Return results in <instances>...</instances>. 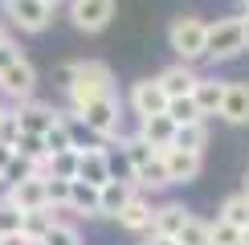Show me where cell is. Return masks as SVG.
<instances>
[{"mask_svg": "<svg viewBox=\"0 0 249 245\" xmlns=\"http://www.w3.org/2000/svg\"><path fill=\"white\" fill-rule=\"evenodd\" d=\"M57 86L66 90L70 106H74V110H82L86 102L115 94V70H110L107 61H98V57H86V61H66V66H57Z\"/></svg>", "mask_w": 249, "mask_h": 245, "instance_id": "6da1fadb", "label": "cell"}, {"mask_svg": "<svg viewBox=\"0 0 249 245\" xmlns=\"http://www.w3.org/2000/svg\"><path fill=\"white\" fill-rule=\"evenodd\" d=\"M204 37H209V20L196 13H184L168 25V49L180 61H188V66L204 57Z\"/></svg>", "mask_w": 249, "mask_h": 245, "instance_id": "7a4b0ae2", "label": "cell"}, {"mask_svg": "<svg viewBox=\"0 0 249 245\" xmlns=\"http://www.w3.org/2000/svg\"><path fill=\"white\" fill-rule=\"evenodd\" d=\"M74 115L86 122V131L94 139H123V102H119V94L94 98L82 110H74Z\"/></svg>", "mask_w": 249, "mask_h": 245, "instance_id": "3957f363", "label": "cell"}, {"mask_svg": "<svg viewBox=\"0 0 249 245\" xmlns=\"http://www.w3.org/2000/svg\"><path fill=\"white\" fill-rule=\"evenodd\" d=\"M237 53H245L241 17H216V20H209V37H204V57H209V61H233Z\"/></svg>", "mask_w": 249, "mask_h": 245, "instance_id": "277c9868", "label": "cell"}, {"mask_svg": "<svg viewBox=\"0 0 249 245\" xmlns=\"http://www.w3.org/2000/svg\"><path fill=\"white\" fill-rule=\"evenodd\" d=\"M0 94L13 98V102H25V98L37 94V70H33V61H29L25 53H20L13 66L0 70Z\"/></svg>", "mask_w": 249, "mask_h": 245, "instance_id": "5b68a950", "label": "cell"}, {"mask_svg": "<svg viewBox=\"0 0 249 245\" xmlns=\"http://www.w3.org/2000/svg\"><path fill=\"white\" fill-rule=\"evenodd\" d=\"M70 20L78 33H102L115 20V0H70Z\"/></svg>", "mask_w": 249, "mask_h": 245, "instance_id": "8992f818", "label": "cell"}, {"mask_svg": "<svg viewBox=\"0 0 249 245\" xmlns=\"http://www.w3.org/2000/svg\"><path fill=\"white\" fill-rule=\"evenodd\" d=\"M4 13H8V25L20 29V33H29V37L45 33V29L53 25V8L41 4V0H17V4L4 8Z\"/></svg>", "mask_w": 249, "mask_h": 245, "instance_id": "52a82bcc", "label": "cell"}, {"mask_svg": "<svg viewBox=\"0 0 249 245\" xmlns=\"http://www.w3.org/2000/svg\"><path fill=\"white\" fill-rule=\"evenodd\" d=\"M163 106H168V94H163V86L155 78H139L131 82L127 90V110L135 119H147V115H163Z\"/></svg>", "mask_w": 249, "mask_h": 245, "instance_id": "ba28073f", "label": "cell"}, {"mask_svg": "<svg viewBox=\"0 0 249 245\" xmlns=\"http://www.w3.org/2000/svg\"><path fill=\"white\" fill-rule=\"evenodd\" d=\"M4 200L13 204L17 212L49 209V200H45V176H33V172H25V176H20V180H13V184H8Z\"/></svg>", "mask_w": 249, "mask_h": 245, "instance_id": "9c48e42d", "label": "cell"}, {"mask_svg": "<svg viewBox=\"0 0 249 245\" xmlns=\"http://www.w3.org/2000/svg\"><path fill=\"white\" fill-rule=\"evenodd\" d=\"M13 115H17V127L25 131V135H45V131L61 119V110H53L49 102L25 98V102H17V106H13Z\"/></svg>", "mask_w": 249, "mask_h": 245, "instance_id": "30bf717a", "label": "cell"}, {"mask_svg": "<svg viewBox=\"0 0 249 245\" xmlns=\"http://www.w3.org/2000/svg\"><path fill=\"white\" fill-rule=\"evenodd\" d=\"M163 168H168V180L172 184H192L204 168V156L200 151H184V147H163Z\"/></svg>", "mask_w": 249, "mask_h": 245, "instance_id": "8fae6325", "label": "cell"}, {"mask_svg": "<svg viewBox=\"0 0 249 245\" xmlns=\"http://www.w3.org/2000/svg\"><path fill=\"white\" fill-rule=\"evenodd\" d=\"M216 119H225L229 127H249V82H225Z\"/></svg>", "mask_w": 249, "mask_h": 245, "instance_id": "7c38bea8", "label": "cell"}, {"mask_svg": "<svg viewBox=\"0 0 249 245\" xmlns=\"http://www.w3.org/2000/svg\"><path fill=\"white\" fill-rule=\"evenodd\" d=\"M110 176H115V168H110L107 147H82L78 151V176L74 180H86V184H94V188H102Z\"/></svg>", "mask_w": 249, "mask_h": 245, "instance_id": "4fadbf2b", "label": "cell"}, {"mask_svg": "<svg viewBox=\"0 0 249 245\" xmlns=\"http://www.w3.org/2000/svg\"><path fill=\"white\" fill-rule=\"evenodd\" d=\"M188 217H192V212L184 209L180 200H163V204H155V209H151V229H147V233L176 241V233L184 229V221H188Z\"/></svg>", "mask_w": 249, "mask_h": 245, "instance_id": "5bb4252c", "label": "cell"}, {"mask_svg": "<svg viewBox=\"0 0 249 245\" xmlns=\"http://www.w3.org/2000/svg\"><path fill=\"white\" fill-rule=\"evenodd\" d=\"M151 209H155L151 196L135 188V192H131V200L119 209V217H115V221H119L127 233H147V229H151Z\"/></svg>", "mask_w": 249, "mask_h": 245, "instance_id": "9a60e30c", "label": "cell"}, {"mask_svg": "<svg viewBox=\"0 0 249 245\" xmlns=\"http://www.w3.org/2000/svg\"><path fill=\"white\" fill-rule=\"evenodd\" d=\"M196 78H200V74H196L188 61H172L168 70H160V74H155V82L163 86V94H168V98H184V94H192Z\"/></svg>", "mask_w": 249, "mask_h": 245, "instance_id": "2e32d148", "label": "cell"}, {"mask_svg": "<svg viewBox=\"0 0 249 245\" xmlns=\"http://www.w3.org/2000/svg\"><path fill=\"white\" fill-rule=\"evenodd\" d=\"M221 98H225V78H213V74H200L192 86V102L204 119H213L221 110Z\"/></svg>", "mask_w": 249, "mask_h": 245, "instance_id": "e0dca14e", "label": "cell"}, {"mask_svg": "<svg viewBox=\"0 0 249 245\" xmlns=\"http://www.w3.org/2000/svg\"><path fill=\"white\" fill-rule=\"evenodd\" d=\"M131 192H135V184H131V180L110 176V180L98 188V217H110V221H115V217H119V209L131 200Z\"/></svg>", "mask_w": 249, "mask_h": 245, "instance_id": "ac0fdd59", "label": "cell"}, {"mask_svg": "<svg viewBox=\"0 0 249 245\" xmlns=\"http://www.w3.org/2000/svg\"><path fill=\"white\" fill-rule=\"evenodd\" d=\"M143 143H151L155 151H163V147H172V139H176V122L168 115H147V119H139V131H135Z\"/></svg>", "mask_w": 249, "mask_h": 245, "instance_id": "d6986e66", "label": "cell"}, {"mask_svg": "<svg viewBox=\"0 0 249 245\" xmlns=\"http://www.w3.org/2000/svg\"><path fill=\"white\" fill-rule=\"evenodd\" d=\"M66 212H74V217H98V188L86 180H70V200H66Z\"/></svg>", "mask_w": 249, "mask_h": 245, "instance_id": "ffe728a7", "label": "cell"}, {"mask_svg": "<svg viewBox=\"0 0 249 245\" xmlns=\"http://www.w3.org/2000/svg\"><path fill=\"white\" fill-rule=\"evenodd\" d=\"M61 217L57 209H33V212H20V237L29 245H41V237L49 233V225Z\"/></svg>", "mask_w": 249, "mask_h": 245, "instance_id": "44dd1931", "label": "cell"}, {"mask_svg": "<svg viewBox=\"0 0 249 245\" xmlns=\"http://www.w3.org/2000/svg\"><path fill=\"white\" fill-rule=\"evenodd\" d=\"M172 147L200 151V156H204V147H209V119H196V122H184V127H176Z\"/></svg>", "mask_w": 249, "mask_h": 245, "instance_id": "7402d4cb", "label": "cell"}, {"mask_svg": "<svg viewBox=\"0 0 249 245\" xmlns=\"http://www.w3.org/2000/svg\"><path fill=\"white\" fill-rule=\"evenodd\" d=\"M131 184L139 192H163V188H172V180H168V168H163V156H155L143 172H135Z\"/></svg>", "mask_w": 249, "mask_h": 245, "instance_id": "603a6c76", "label": "cell"}, {"mask_svg": "<svg viewBox=\"0 0 249 245\" xmlns=\"http://www.w3.org/2000/svg\"><path fill=\"white\" fill-rule=\"evenodd\" d=\"M155 156H160V151H155L151 143H143L139 135H127V139H123V159H127V172H131V176H135V172H143Z\"/></svg>", "mask_w": 249, "mask_h": 245, "instance_id": "cb8c5ba5", "label": "cell"}, {"mask_svg": "<svg viewBox=\"0 0 249 245\" xmlns=\"http://www.w3.org/2000/svg\"><path fill=\"white\" fill-rule=\"evenodd\" d=\"M221 221H229L233 229H245V225H249V196H245V192L225 196V204H221Z\"/></svg>", "mask_w": 249, "mask_h": 245, "instance_id": "d4e9b609", "label": "cell"}, {"mask_svg": "<svg viewBox=\"0 0 249 245\" xmlns=\"http://www.w3.org/2000/svg\"><path fill=\"white\" fill-rule=\"evenodd\" d=\"M41 139H45V151H49V156H57V151H78V147H74V135H70V127H66V115H61Z\"/></svg>", "mask_w": 249, "mask_h": 245, "instance_id": "484cf974", "label": "cell"}, {"mask_svg": "<svg viewBox=\"0 0 249 245\" xmlns=\"http://www.w3.org/2000/svg\"><path fill=\"white\" fill-rule=\"evenodd\" d=\"M163 115H168L176 127H184V122H196V119H204L200 110H196V102L192 94H184V98H168V106H163Z\"/></svg>", "mask_w": 249, "mask_h": 245, "instance_id": "4316f807", "label": "cell"}, {"mask_svg": "<svg viewBox=\"0 0 249 245\" xmlns=\"http://www.w3.org/2000/svg\"><path fill=\"white\" fill-rule=\"evenodd\" d=\"M41 245H82V233H78V225L57 217L53 225H49V233L41 237Z\"/></svg>", "mask_w": 249, "mask_h": 245, "instance_id": "83f0119b", "label": "cell"}, {"mask_svg": "<svg viewBox=\"0 0 249 245\" xmlns=\"http://www.w3.org/2000/svg\"><path fill=\"white\" fill-rule=\"evenodd\" d=\"M176 245H209V221L188 217V221H184V229L176 233Z\"/></svg>", "mask_w": 249, "mask_h": 245, "instance_id": "f1b7e54d", "label": "cell"}, {"mask_svg": "<svg viewBox=\"0 0 249 245\" xmlns=\"http://www.w3.org/2000/svg\"><path fill=\"white\" fill-rule=\"evenodd\" d=\"M49 176L74 180L78 176V151H57V156H49Z\"/></svg>", "mask_w": 249, "mask_h": 245, "instance_id": "f546056e", "label": "cell"}, {"mask_svg": "<svg viewBox=\"0 0 249 245\" xmlns=\"http://www.w3.org/2000/svg\"><path fill=\"white\" fill-rule=\"evenodd\" d=\"M209 245H241V229H233L229 221H209Z\"/></svg>", "mask_w": 249, "mask_h": 245, "instance_id": "4dcf8cb0", "label": "cell"}, {"mask_svg": "<svg viewBox=\"0 0 249 245\" xmlns=\"http://www.w3.org/2000/svg\"><path fill=\"white\" fill-rule=\"evenodd\" d=\"M8 233H20V212L0 196V237H8Z\"/></svg>", "mask_w": 249, "mask_h": 245, "instance_id": "1f68e13d", "label": "cell"}, {"mask_svg": "<svg viewBox=\"0 0 249 245\" xmlns=\"http://www.w3.org/2000/svg\"><path fill=\"white\" fill-rule=\"evenodd\" d=\"M20 135V127H17V115L8 106H0V143H8L13 147V139Z\"/></svg>", "mask_w": 249, "mask_h": 245, "instance_id": "d6a6232c", "label": "cell"}, {"mask_svg": "<svg viewBox=\"0 0 249 245\" xmlns=\"http://www.w3.org/2000/svg\"><path fill=\"white\" fill-rule=\"evenodd\" d=\"M17 57H20V45H17L13 37H4V41H0V70H4V66H13Z\"/></svg>", "mask_w": 249, "mask_h": 245, "instance_id": "836d02e7", "label": "cell"}, {"mask_svg": "<svg viewBox=\"0 0 249 245\" xmlns=\"http://www.w3.org/2000/svg\"><path fill=\"white\" fill-rule=\"evenodd\" d=\"M13 163H17L13 147H8V143H0V180H8V172H13Z\"/></svg>", "mask_w": 249, "mask_h": 245, "instance_id": "e575fe53", "label": "cell"}, {"mask_svg": "<svg viewBox=\"0 0 249 245\" xmlns=\"http://www.w3.org/2000/svg\"><path fill=\"white\" fill-rule=\"evenodd\" d=\"M0 245H29V241L20 237V233H8V237H0Z\"/></svg>", "mask_w": 249, "mask_h": 245, "instance_id": "d590c367", "label": "cell"}, {"mask_svg": "<svg viewBox=\"0 0 249 245\" xmlns=\"http://www.w3.org/2000/svg\"><path fill=\"white\" fill-rule=\"evenodd\" d=\"M143 245H176L172 237H155V233H147V241H143Z\"/></svg>", "mask_w": 249, "mask_h": 245, "instance_id": "8d00e7d4", "label": "cell"}, {"mask_svg": "<svg viewBox=\"0 0 249 245\" xmlns=\"http://www.w3.org/2000/svg\"><path fill=\"white\" fill-rule=\"evenodd\" d=\"M241 33H245V49H249V13L241 17Z\"/></svg>", "mask_w": 249, "mask_h": 245, "instance_id": "74e56055", "label": "cell"}, {"mask_svg": "<svg viewBox=\"0 0 249 245\" xmlns=\"http://www.w3.org/2000/svg\"><path fill=\"white\" fill-rule=\"evenodd\" d=\"M41 4H49V8H61V4H66V0H41Z\"/></svg>", "mask_w": 249, "mask_h": 245, "instance_id": "f35d334b", "label": "cell"}, {"mask_svg": "<svg viewBox=\"0 0 249 245\" xmlns=\"http://www.w3.org/2000/svg\"><path fill=\"white\" fill-rule=\"evenodd\" d=\"M241 245H249V225H245V229H241Z\"/></svg>", "mask_w": 249, "mask_h": 245, "instance_id": "ab89813d", "label": "cell"}, {"mask_svg": "<svg viewBox=\"0 0 249 245\" xmlns=\"http://www.w3.org/2000/svg\"><path fill=\"white\" fill-rule=\"evenodd\" d=\"M8 4H17V0H0V8H8Z\"/></svg>", "mask_w": 249, "mask_h": 245, "instance_id": "60d3db41", "label": "cell"}, {"mask_svg": "<svg viewBox=\"0 0 249 245\" xmlns=\"http://www.w3.org/2000/svg\"><path fill=\"white\" fill-rule=\"evenodd\" d=\"M4 37H8V29H4V25H0V41H4Z\"/></svg>", "mask_w": 249, "mask_h": 245, "instance_id": "b9f144b4", "label": "cell"}, {"mask_svg": "<svg viewBox=\"0 0 249 245\" xmlns=\"http://www.w3.org/2000/svg\"><path fill=\"white\" fill-rule=\"evenodd\" d=\"M241 192H245V196H249V176H245V188H241Z\"/></svg>", "mask_w": 249, "mask_h": 245, "instance_id": "7bdbcfd3", "label": "cell"}, {"mask_svg": "<svg viewBox=\"0 0 249 245\" xmlns=\"http://www.w3.org/2000/svg\"><path fill=\"white\" fill-rule=\"evenodd\" d=\"M241 8H245V13H249V0H241Z\"/></svg>", "mask_w": 249, "mask_h": 245, "instance_id": "ee69618b", "label": "cell"}]
</instances>
